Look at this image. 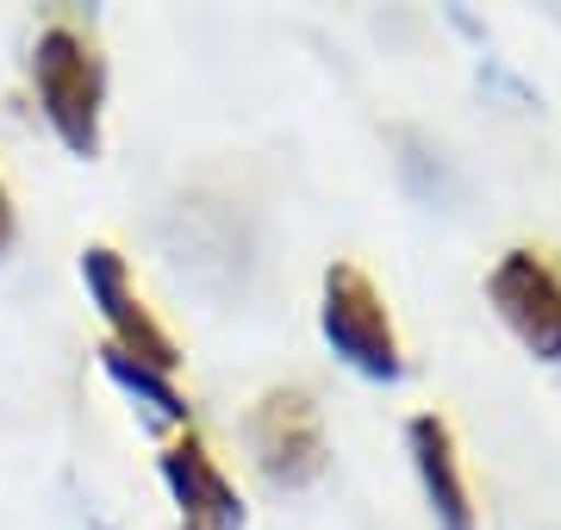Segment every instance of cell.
<instances>
[{
    "mask_svg": "<svg viewBox=\"0 0 561 530\" xmlns=\"http://www.w3.org/2000/svg\"><path fill=\"white\" fill-rule=\"evenodd\" d=\"M319 331L337 349L343 368H356L362 381H400V331L387 319V300L375 293V281L356 263H331L319 281Z\"/></svg>",
    "mask_w": 561,
    "mask_h": 530,
    "instance_id": "cell-2",
    "label": "cell"
},
{
    "mask_svg": "<svg viewBox=\"0 0 561 530\" xmlns=\"http://www.w3.org/2000/svg\"><path fill=\"white\" fill-rule=\"evenodd\" d=\"M101 368H106V381H113L119 393H131V400L157 418V425H187V400H181V388L162 375V368L131 362V356H125V349H113V344L101 349Z\"/></svg>",
    "mask_w": 561,
    "mask_h": 530,
    "instance_id": "cell-8",
    "label": "cell"
},
{
    "mask_svg": "<svg viewBox=\"0 0 561 530\" xmlns=\"http://www.w3.org/2000/svg\"><path fill=\"white\" fill-rule=\"evenodd\" d=\"M405 456H412V469H419L424 506H431L437 530H474V499H468V481H461L456 430L443 425L437 412L405 418Z\"/></svg>",
    "mask_w": 561,
    "mask_h": 530,
    "instance_id": "cell-6",
    "label": "cell"
},
{
    "mask_svg": "<svg viewBox=\"0 0 561 530\" xmlns=\"http://www.w3.org/2000/svg\"><path fill=\"white\" fill-rule=\"evenodd\" d=\"M162 487L175 493L187 530H243V499L225 481V469L206 456L201 437L162 449Z\"/></svg>",
    "mask_w": 561,
    "mask_h": 530,
    "instance_id": "cell-7",
    "label": "cell"
},
{
    "mask_svg": "<svg viewBox=\"0 0 561 530\" xmlns=\"http://www.w3.org/2000/svg\"><path fill=\"white\" fill-rule=\"evenodd\" d=\"M13 231H20V219H13V194H7V182H0V256H7V244H13Z\"/></svg>",
    "mask_w": 561,
    "mask_h": 530,
    "instance_id": "cell-9",
    "label": "cell"
},
{
    "mask_svg": "<svg viewBox=\"0 0 561 530\" xmlns=\"http://www.w3.org/2000/svg\"><path fill=\"white\" fill-rule=\"evenodd\" d=\"M250 449H256V469L268 487H312L324 474V425L319 406L300 388H275L262 393L250 412Z\"/></svg>",
    "mask_w": 561,
    "mask_h": 530,
    "instance_id": "cell-3",
    "label": "cell"
},
{
    "mask_svg": "<svg viewBox=\"0 0 561 530\" xmlns=\"http://www.w3.org/2000/svg\"><path fill=\"white\" fill-rule=\"evenodd\" d=\"M32 88H38V113L57 131L69 157H101V113H106V69L94 57V44L50 25L32 44Z\"/></svg>",
    "mask_w": 561,
    "mask_h": 530,
    "instance_id": "cell-1",
    "label": "cell"
},
{
    "mask_svg": "<svg viewBox=\"0 0 561 530\" xmlns=\"http://www.w3.org/2000/svg\"><path fill=\"white\" fill-rule=\"evenodd\" d=\"M81 287H88V300H94V312L106 319V331H113V349H125L131 362H150L162 368V375H175V337L150 319V307L138 300V287H131V275H125V256L113 244H88L81 250Z\"/></svg>",
    "mask_w": 561,
    "mask_h": 530,
    "instance_id": "cell-5",
    "label": "cell"
},
{
    "mask_svg": "<svg viewBox=\"0 0 561 530\" xmlns=\"http://www.w3.org/2000/svg\"><path fill=\"white\" fill-rule=\"evenodd\" d=\"M486 300L537 362H561V275L537 250H505L486 275Z\"/></svg>",
    "mask_w": 561,
    "mask_h": 530,
    "instance_id": "cell-4",
    "label": "cell"
}]
</instances>
